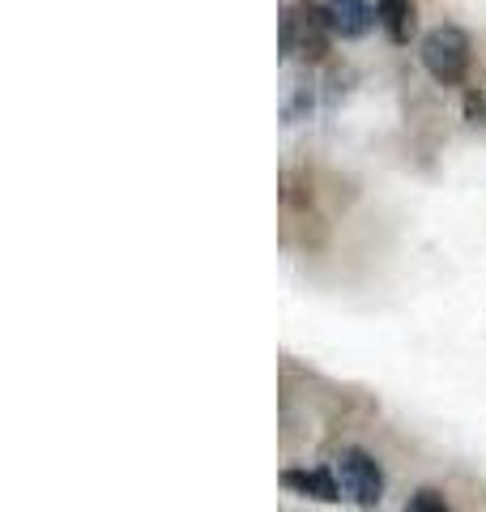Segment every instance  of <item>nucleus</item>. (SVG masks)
Masks as SVG:
<instances>
[{
  "label": "nucleus",
  "instance_id": "2",
  "mask_svg": "<svg viewBox=\"0 0 486 512\" xmlns=\"http://www.w3.org/2000/svg\"><path fill=\"white\" fill-rule=\"evenodd\" d=\"M337 474H342V491L359 508H376L384 500V470L363 448H346V453L337 457Z\"/></svg>",
  "mask_w": 486,
  "mask_h": 512
},
{
  "label": "nucleus",
  "instance_id": "4",
  "mask_svg": "<svg viewBox=\"0 0 486 512\" xmlns=\"http://www.w3.org/2000/svg\"><path fill=\"white\" fill-rule=\"evenodd\" d=\"M282 487L299 491V495H312V500H320V504H337V500H342V487H337L333 470H286Z\"/></svg>",
  "mask_w": 486,
  "mask_h": 512
},
{
  "label": "nucleus",
  "instance_id": "1",
  "mask_svg": "<svg viewBox=\"0 0 486 512\" xmlns=\"http://www.w3.org/2000/svg\"><path fill=\"white\" fill-rule=\"evenodd\" d=\"M418 56H423L427 73L435 77V82H444V86L465 82V73H469V39L461 35L457 26L431 30V35L423 39V52Z\"/></svg>",
  "mask_w": 486,
  "mask_h": 512
},
{
  "label": "nucleus",
  "instance_id": "7",
  "mask_svg": "<svg viewBox=\"0 0 486 512\" xmlns=\"http://www.w3.org/2000/svg\"><path fill=\"white\" fill-rule=\"evenodd\" d=\"M405 512H452V508H448V500H444L440 491L423 487V491H414V495H410V504H405Z\"/></svg>",
  "mask_w": 486,
  "mask_h": 512
},
{
  "label": "nucleus",
  "instance_id": "6",
  "mask_svg": "<svg viewBox=\"0 0 486 512\" xmlns=\"http://www.w3.org/2000/svg\"><path fill=\"white\" fill-rule=\"evenodd\" d=\"M380 26H384V35L393 39V43H410L414 35V5L410 0H380Z\"/></svg>",
  "mask_w": 486,
  "mask_h": 512
},
{
  "label": "nucleus",
  "instance_id": "5",
  "mask_svg": "<svg viewBox=\"0 0 486 512\" xmlns=\"http://www.w3.org/2000/svg\"><path fill=\"white\" fill-rule=\"evenodd\" d=\"M380 13H371L367 5H359V0H333L329 5V22L337 35H346V39H359L371 30V22H376Z\"/></svg>",
  "mask_w": 486,
  "mask_h": 512
},
{
  "label": "nucleus",
  "instance_id": "3",
  "mask_svg": "<svg viewBox=\"0 0 486 512\" xmlns=\"http://www.w3.org/2000/svg\"><path fill=\"white\" fill-rule=\"evenodd\" d=\"M290 22L299 26V47H303V56L320 60L324 52H329V30H333L329 9L307 5V9H299V13H290Z\"/></svg>",
  "mask_w": 486,
  "mask_h": 512
}]
</instances>
